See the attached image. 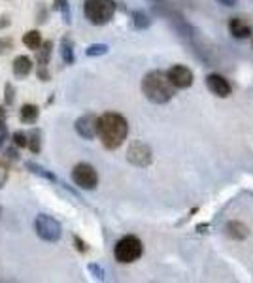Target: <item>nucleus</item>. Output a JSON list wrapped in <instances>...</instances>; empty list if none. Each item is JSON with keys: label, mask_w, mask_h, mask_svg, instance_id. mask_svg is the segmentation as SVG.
I'll list each match as a JSON object with an SVG mask.
<instances>
[{"label": "nucleus", "mask_w": 253, "mask_h": 283, "mask_svg": "<svg viewBox=\"0 0 253 283\" xmlns=\"http://www.w3.org/2000/svg\"><path fill=\"white\" fill-rule=\"evenodd\" d=\"M96 136L100 138L102 146L110 151L121 148L129 136V121L121 113L106 112L98 117V130Z\"/></svg>", "instance_id": "f257e3e1"}, {"label": "nucleus", "mask_w": 253, "mask_h": 283, "mask_svg": "<svg viewBox=\"0 0 253 283\" xmlns=\"http://www.w3.org/2000/svg\"><path fill=\"white\" fill-rule=\"evenodd\" d=\"M142 95L151 104H167L174 99L176 87L170 83L165 70H151L142 79Z\"/></svg>", "instance_id": "f03ea898"}, {"label": "nucleus", "mask_w": 253, "mask_h": 283, "mask_svg": "<svg viewBox=\"0 0 253 283\" xmlns=\"http://www.w3.org/2000/svg\"><path fill=\"white\" fill-rule=\"evenodd\" d=\"M116 14L114 0H83V15L94 27L108 25Z\"/></svg>", "instance_id": "7ed1b4c3"}, {"label": "nucleus", "mask_w": 253, "mask_h": 283, "mask_svg": "<svg viewBox=\"0 0 253 283\" xmlns=\"http://www.w3.org/2000/svg\"><path fill=\"white\" fill-rule=\"evenodd\" d=\"M142 253H144V246L136 236H123L114 248V257L119 264L136 262L142 257Z\"/></svg>", "instance_id": "20e7f679"}, {"label": "nucleus", "mask_w": 253, "mask_h": 283, "mask_svg": "<svg viewBox=\"0 0 253 283\" xmlns=\"http://www.w3.org/2000/svg\"><path fill=\"white\" fill-rule=\"evenodd\" d=\"M34 230H36L40 240L51 242V244L59 242L61 236H63V226H61V223L55 217L45 215V213H38L36 215V219H34Z\"/></svg>", "instance_id": "39448f33"}, {"label": "nucleus", "mask_w": 253, "mask_h": 283, "mask_svg": "<svg viewBox=\"0 0 253 283\" xmlns=\"http://www.w3.org/2000/svg\"><path fill=\"white\" fill-rule=\"evenodd\" d=\"M72 181L83 191H94L98 185V174L89 163H78L72 168Z\"/></svg>", "instance_id": "423d86ee"}, {"label": "nucleus", "mask_w": 253, "mask_h": 283, "mask_svg": "<svg viewBox=\"0 0 253 283\" xmlns=\"http://www.w3.org/2000/svg\"><path fill=\"white\" fill-rule=\"evenodd\" d=\"M127 161L130 164H134V166L145 168L153 161L151 149H149V146L142 144V142H132L129 146V149H127Z\"/></svg>", "instance_id": "0eeeda50"}, {"label": "nucleus", "mask_w": 253, "mask_h": 283, "mask_svg": "<svg viewBox=\"0 0 253 283\" xmlns=\"http://www.w3.org/2000/svg\"><path fill=\"white\" fill-rule=\"evenodd\" d=\"M168 79H170V83L176 87V89H187L193 85L195 81V76H193V70L187 68V66H183V64H174L172 68L167 72Z\"/></svg>", "instance_id": "6e6552de"}, {"label": "nucleus", "mask_w": 253, "mask_h": 283, "mask_svg": "<svg viewBox=\"0 0 253 283\" xmlns=\"http://www.w3.org/2000/svg\"><path fill=\"white\" fill-rule=\"evenodd\" d=\"M74 128L83 140H93L96 138V130H98V117L94 113H85L76 119Z\"/></svg>", "instance_id": "1a4fd4ad"}, {"label": "nucleus", "mask_w": 253, "mask_h": 283, "mask_svg": "<svg viewBox=\"0 0 253 283\" xmlns=\"http://www.w3.org/2000/svg\"><path fill=\"white\" fill-rule=\"evenodd\" d=\"M206 87H208V91H210L212 95H216L219 99H227L232 92L231 83H229L223 76H219V74H210V76H206Z\"/></svg>", "instance_id": "9d476101"}, {"label": "nucleus", "mask_w": 253, "mask_h": 283, "mask_svg": "<svg viewBox=\"0 0 253 283\" xmlns=\"http://www.w3.org/2000/svg\"><path fill=\"white\" fill-rule=\"evenodd\" d=\"M34 70V61L29 55H17L12 63V72L17 79H25Z\"/></svg>", "instance_id": "9b49d317"}, {"label": "nucleus", "mask_w": 253, "mask_h": 283, "mask_svg": "<svg viewBox=\"0 0 253 283\" xmlns=\"http://www.w3.org/2000/svg\"><path fill=\"white\" fill-rule=\"evenodd\" d=\"M229 32L238 40H246L251 36V27L242 21L240 17H231L229 19Z\"/></svg>", "instance_id": "f8f14e48"}, {"label": "nucleus", "mask_w": 253, "mask_h": 283, "mask_svg": "<svg viewBox=\"0 0 253 283\" xmlns=\"http://www.w3.org/2000/svg\"><path fill=\"white\" fill-rule=\"evenodd\" d=\"M225 232L232 240H246L247 234H249V228L244 223H240V221H229L225 225Z\"/></svg>", "instance_id": "ddd939ff"}, {"label": "nucleus", "mask_w": 253, "mask_h": 283, "mask_svg": "<svg viewBox=\"0 0 253 283\" xmlns=\"http://www.w3.org/2000/svg\"><path fill=\"white\" fill-rule=\"evenodd\" d=\"M40 117V108L36 104H23L19 110V119L23 125H34Z\"/></svg>", "instance_id": "4468645a"}, {"label": "nucleus", "mask_w": 253, "mask_h": 283, "mask_svg": "<svg viewBox=\"0 0 253 283\" xmlns=\"http://www.w3.org/2000/svg\"><path fill=\"white\" fill-rule=\"evenodd\" d=\"M36 55H34V59H36V64L38 66H47L51 61V55H53V42L51 40H45V42H42V45L38 48L36 51H34Z\"/></svg>", "instance_id": "2eb2a0df"}, {"label": "nucleus", "mask_w": 253, "mask_h": 283, "mask_svg": "<svg viewBox=\"0 0 253 283\" xmlns=\"http://www.w3.org/2000/svg\"><path fill=\"white\" fill-rule=\"evenodd\" d=\"M43 38H42V32L38 30V28H32V30H27L25 34H23V45L27 48V50H32L36 51L40 45H42Z\"/></svg>", "instance_id": "dca6fc26"}, {"label": "nucleus", "mask_w": 253, "mask_h": 283, "mask_svg": "<svg viewBox=\"0 0 253 283\" xmlns=\"http://www.w3.org/2000/svg\"><path fill=\"white\" fill-rule=\"evenodd\" d=\"M27 148L30 149V153L38 155L42 151V130L38 127L30 128V132L27 134Z\"/></svg>", "instance_id": "f3484780"}, {"label": "nucleus", "mask_w": 253, "mask_h": 283, "mask_svg": "<svg viewBox=\"0 0 253 283\" xmlns=\"http://www.w3.org/2000/svg\"><path fill=\"white\" fill-rule=\"evenodd\" d=\"M25 168L29 170L30 174H34V176L42 177V179H47V181H57V176H55L53 172L45 170L43 166H40V164H36V163H32V161L25 163Z\"/></svg>", "instance_id": "a211bd4d"}, {"label": "nucleus", "mask_w": 253, "mask_h": 283, "mask_svg": "<svg viewBox=\"0 0 253 283\" xmlns=\"http://www.w3.org/2000/svg\"><path fill=\"white\" fill-rule=\"evenodd\" d=\"M61 57L66 64H74V43L70 38L61 40Z\"/></svg>", "instance_id": "6ab92c4d"}, {"label": "nucleus", "mask_w": 253, "mask_h": 283, "mask_svg": "<svg viewBox=\"0 0 253 283\" xmlns=\"http://www.w3.org/2000/svg\"><path fill=\"white\" fill-rule=\"evenodd\" d=\"M53 10H55V12H61L65 23L70 25L72 19H70V4H68V0H53Z\"/></svg>", "instance_id": "aec40b11"}, {"label": "nucleus", "mask_w": 253, "mask_h": 283, "mask_svg": "<svg viewBox=\"0 0 253 283\" xmlns=\"http://www.w3.org/2000/svg\"><path fill=\"white\" fill-rule=\"evenodd\" d=\"M15 99H17V91H15L14 83L8 81V83L4 85V106L12 108L15 104Z\"/></svg>", "instance_id": "412c9836"}, {"label": "nucleus", "mask_w": 253, "mask_h": 283, "mask_svg": "<svg viewBox=\"0 0 253 283\" xmlns=\"http://www.w3.org/2000/svg\"><path fill=\"white\" fill-rule=\"evenodd\" d=\"M108 51H110V48L106 45V43H91V45L85 50V55L87 57H102V55H106Z\"/></svg>", "instance_id": "4be33fe9"}, {"label": "nucleus", "mask_w": 253, "mask_h": 283, "mask_svg": "<svg viewBox=\"0 0 253 283\" xmlns=\"http://www.w3.org/2000/svg\"><path fill=\"white\" fill-rule=\"evenodd\" d=\"M132 21H134V27H136V28H147L149 25H151L149 17H147L144 12H140V10L132 14Z\"/></svg>", "instance_id": "5701e85b"}, {"label": "nucleus", "mask_w": 253, "mask_h": 283, "mask_svg": "<svg viewBox=\"0 0 253 283\" xmlns=\"http://www.w3.org/2000/svg\"><path fill=\"white\" fill-rule=\"evenodd\" d=\"M12 144H14L15 148H27V132H23V130H15L14 134H12Z\"/></svg>", "instance_id": "b1692460"}, {"label": "nucleus", "mask_w": 253, "mask_h": 283, "mask_svg": "<svg viewBox=\"0 0 253 283\" xmlns=\"http://www.w3.org/2000/svg\"><path fill=\"white\" fill-rule=\"evenodd\" d=\"M10 50H14V40H12V38H6V36H2V38H0V55L10 53Z\"/></svg>", "instance_id": "393cba45"}, {"label": "nucleus", "mask_w": 253, "mask_h": 283, "mask_svg": "<svg viewBox=\"0 0 253 283\" xmlns=\"http://www.w3.org/2000/svg\"><path fill=\"white\" fill-rule=\"evenodd\" d=\"M87 268H89V272H91V274H93L96 279H104V276H106V274H104V270H102L98 264H94V262H91Z\"/></svg>", "instance_id": "a878e982"}, {"label": "nucleus", "mask_w": 253, "mask_h": 283, "mask_svg": "<svg viewBox=\"0 0 253 283\" xmlns=\"http://www.w3.org/2000/svg\"><path fill=\"white\" fill-rule=\"evenodd\" d=\"M36 76H38L40 81H49L51 79V74H49V70H47V66H38Z\"/></svg>", "instance_id": "bb28decb"}, {"label": "nucleus", "mask_w": 253, "mask_h": 283, "mask_svg": "<svg viewBox=\"0 0 253 283\" xmlns=\"http://www.w3.org/2000/svg\"><path fill=\"white\" fill-rule=\"evenodd\" d=\"M8 140V127H6V121H0V149L4 148V144Z\"/></svg>", "instance_id": "cd10ccee"}, {"label": "nucleus", "mask_w": 253, "mask_h": 283, "mask_svg": "<svg viewBox=\"0 0 253 283\" xmlns=\"http://www.w3.org/2000/svg\"><path fill=\"white\" fill-rule=\"evenodd\" d=\"M6 159H10V161H19V159H21V157H19V151H17V148H15L14 144L6 149Z\"/></svg>", "instance_id": "c85d7f7f"}, {"label": "nucleus", "mask_w": 253, "mask_h": 283, "mask_svg": "<svg viewBox=\"0 0 253 283\" xmlns=\"http://www.w3.org/2000/svg\"><path fill=\"white\" fill-rule=\"evenodd\" d=\"M74 246H76V249L80 251V253H87L89 251V248H87V244L83 240H81L80 236H74Z\"/></svg>", "instance_id": "c756f323"}, {"label": "nucleus", "mask_w": 253, "mask_h": 283, "mask_svg": "<svg viewBox=\"0 0 253 283\" xmlns=\"http://www.w3.org/2000/svg\"><path fill=\"white\" fill-rule=\"evenodd\" d=\"M47 17H49V14H47V10H43V6L38 8V17H36V23H38V25H42V23H47Z\"/></svg>", "instance_id": "7c9ffc66"}, {"label": "nucleus", "mask_w": 253, "mask_h": 283, "mask_svg": "<svg viewBox=\"0 0 253 283\" xmlns=\"http://www.w3.org/2000/svg\"><path fill=\"white\" fill-rule=\"evenodd\" d=\"M10 15L8 14H2L0 15V28H6V27H10Z\"/></svg>", "instance_id": "2f4dec72"}, {"label": "nucleus", "mask_w": 253, "mask_h": 283, "mask_svg": "<svg viewBox=\"0 0 253 283\" xmlns=\"http://www.w3.org/2000/svg\"><path fill=\"white\" fill-rule=\"evenodd\" d=\"M223 6H236L238 4V0H219Z\"/></svg>", "instance_id": "473e14b6"}, {"label": "nucleus", "mask_w": 253, "mask_h": 283, "mask_svg": "<svg viewBox=\"0 0 253 283\" xmlns=\"http://www.w3.org/2000/svg\"><path fill=\"white\" fill-rule=\"evenodd\" d=\"M6 181H8V174L6 172H2V174H0V189L6 185Z\"/></svg>", "instance_id": "72a5a7b5"}, {"label": "nucleus", "mask_w": 253, "mask_h": 283, "mask_svg": "<svg viewBox=\"0 0 253 283\" xmlns=\"http://www.w3.org/2000/svg\"><path fill=\"white\" fill-rule=\"evenodd\" d=\"M0 121H6V112H4L2 106H0Z\"/></svg>", "instance_id": "f704fd0d"}]
</instances>
